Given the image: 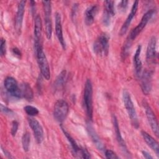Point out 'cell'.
Segmentation results:
<instances>
[{
  "mask_svg": "<svg viewBox=\"0 0 159 159\" xmlns=\"http://www.w3.org/2000/svg\"><path fill=\"white\" fill-rule=\"evenodd\" d=\"M122 99H123L125 107L126 109V111L127 112L129 117H130V119L132 125L135 128H138L139 125V123L136 111L134 107V103L132 102L130 93L126 89H124L122 91Z\"/></svg>",
  "mask_w": 159,
  "mask_h": 159,
  "instance_id": "1",
  "label": "cell"
},
{
  "mask_svg": "<svg viewBox=\"0 0 159 159\" xmlns=\"http://www.w3.org/2000/svg\"><path fill=\"white\" fill-rule=\"evenodd\" d=\"M84 106L87 116L89 120L93 119V87L90 80L88 79L85 83L83 94Z\"/></svg>",
  "mask_w": 159,
  "mask_h": 159,
  "instance_id": "2",
  "label": "cell"
},
{
  "mask_svg": "<svg viewBox=\"0 0 159 159\" xmlns=\"http://www.w3.org/2000/svg\"><path fill=\"white\" fill-rule=\"evenodd\" d=\"M36 57L37 58V62L39 66L40 70V72L44 78L47 80H50V71L48 65V63L45 56V53L43 52V48L40 47L37 50H35Z\"/></svg>",
  "mask_w": 159,
  "mask_h": 159,
  "instance_id": "3",
  "label": "cell"
},
{
  "mask_svg": "<svg viewBox=\"0 0 159 159\" xmlns=\"http://www.w3.org/2000/svg\"><path fill=\"white\" fill-rule=\"evenodd\" d=\"M69 112V106L68 103L63 100H58L54 106L53 116L57 121L62 123L66 118Z\"/></svg>",
  "mask_w": 159,
  "mask_h": 159,
  "instance_id": "4",
  "label": "cell"
},
{
  "mask_svg": "<svg viewBox=\"0 0 159 159\" xmlns=\"http://www.w3.org/2000/svg\"><path fill=\"white\" fill-rule=\"evenodd\" d=\"M109 37L106 33L101 34L94 43V51L98 55H107L109 52Z\"/></svg>",
  "mask_w": 159,
  "mask_h": 159,
  "instance_id": "5",
  "label": "cell"
},
{
  "mask_svg": "<svg viewBox=\"0 0 159 159\" xmlns=\"http://www.w3.org/2000/svg\"><path fill=\"white\" fill-rule=\"evenodd\" d=\"M155 9H150L147 12L144 14L140 22L130 32L129 36L128 37V39L131 40L132 42L135 39V38L140 34V33L143 30V29L146 26L147 24L149 21V20L152 17V16L155 14Z\"/></svg>",
  "mask_w": 159,
  "mask_h": 159,
  "instance_id": "6",
  "label": "cell"
},
{
  "mask_svg": "<svg viewBox=\"0 0 159 159\" xmlns=\"http://www.w3.org/2000/svg\"><path fill=\"white\" fill-rule=\"evenodd\" d=\"M43 13H44V22L45 26V33L48 39H50L52 34V24L51 19L52 6L51 1H42Z\"/></svg>",
  "mask_w": 159,
  "mask_h": 159,
  "instance_id": "7",
  "label": "cell"
},
{
  "mask_svg": "<svg viewBox=\"0 0 159 159\" xmlns=\"http://www.w3.org/2000/svg\"><path fill=\"white\" fill-rule=\"evenodd\" d=\"M143 106L145 109V114L148 120V122L149 123V125L154 133V134L158 137L159 134V130H158V125L157 117L155 115L154 112L150 107V106L148 105V104L146 101H143Z\"/></svg>",
  "mask_w": 159,
  "mask_h": 159,
  "instance_id": "8",
  "label": "cell"
},
{
  "mask_svg": "<svg viewBox=\"0 0 159 159\" xmlns=\"http://www.w3.org/2000/svg\"><path fill=\"white\" fill-rule=\"evenodd\" d=\"M4 87L7 92L14 97L22 98L21 91L17 81L11 76L7 77L4 80Z\"/></svg>",
  "mask_w": 159,
  "mask_h": 159,
  "instance_id": "9",
  "label": "cell"
},
{
  "mask_svg": "<svg viewBox=\"0 0 159 159\" xmlns=\"http://www.w3.org/2000/svg\"><path fill=\"white\" fill-rule=\"evenodd\" d=\"M29 124L34 133V137L38 143H41L43 140V130L40 122L33 117L28 118Z\"/></svg>",
  "mask_w": 159,
  "mask_h": 159,
  "instance_id": "10",
  "label": "cell"
},
{
  "mask_svg": "<svg viewBox=\"0 0 159 159\" xmlns=\"http://www.w3.org/2000/svg\"><path fill=\"white\" fill-rule=\"evenodd\" d=\"M42 23L40 16L37 15L34 19V49L42 47Z\"/></svg>",
  "mask_w": 159,
  "mask_h": 159,
  "instance_id": "11",
  "label": "cell"
},
{
  "mask_svg": "<svg viewBox=\"0 0 159 159\" xmlns=\"http://www.w3.org/2000/svg\"><path fill=\"white\" fill-rule=\"evenodd\" d=\"M141 88L142 92L145 95L150 94L152 89V73L148 70H145L140 75Z\"/></svg>",
  "mask_w": 159,
  "mask_h": 159,
  "instance_id": "12",
  "label": "cell"
},
{
  "mask_svg": "<svg viewBox=\"0 0 159 159\" xmlns=\"http://www.w3.org/2000/svg\"><path fill=\"white\" fill-rule=\"evenodd\" d=\"M25 1H21L19 2L17 6V11L15 19V29L18 34L20 33V30L22 29L24 14L25 12Z\"/></svg>",
  "mask_w": 159,
  "mask_h": 159,
  "instance_id": "13",
  "label": "cell"
},
{
  "mask_svg": "<svg viewBox=\"0 0 159 159\" xmlns=\"http://www.w3.org/2000/svg\"><path fill=\"white\" fill-rule=\"evenodd\" d=\"M156 44L157 39L155 36H153L149 40L146 53V60L148 63H154L156 57Z\"/></svg>",
  "mask_w": 159,
  "mask_h": 159,
  "instance_id": "14",
  "label": "cell"
},
{
  "mask_svg": "<svg viewBox=\"0 0 159 159\" xmlns=\"http://www.w3.org/2000/svg\"><path fill=\"white\" fill-rule=\"evenodd\" d=\"M138 5H139V1H135L133 5H132V7L131 8V10H130V12L129 13V14L128 15L125 22L123 24L120 30V32H119V34L120 35H124L126 32L127 31V29L133 19V18L134 17L135 15L137 13V9H138Z\"/></svg>",
  "mask_w": 159,
  "mask_h": 159,
  "instance_id": "15",
  "label": "cell"
},
{
  "mask_svg": "<svg viewBox=\"0 0 159 159\" xmlns=\"http://www.w3.org/2000/svg\"><path fill=\"white\" fill-rule=\"evenodd\" d=\"M55 32H56V35L58 38L59 42L60 43L63 48L65 49L66 44H65V42L64 40L63 35L61 16L58 12H57L55 14Z\"/></svg>",
  "mask_w": 159,
  "mask_h": 159,
  "instance_id": "16",
  "label": "cell"
},
{
  "mask_svg": "<svg viewBox=\"0 0 159 159\" xmlns=\"http://www.w3.org/2000/svg\"><path fill=\"white\" fill-rule=\"evenodd\" d=\"M98 10L96 5H92L86 9L84 13V21L86 25H90L94 22Z\"/></svg>",
  "mask_w": 159,
  "mask_h": 159,
  "instance_id": "17",
  "label": "cell"
},
{
  "mask_svg": "<svg viewBox=\"0 0 159 159\" xmlns=\"http://www.w3.org/2000/svg\"><path fill=\"white\" fill-rule=\"evenodd\" d=\"M87 130H88V132L90 137L91 138L93 143L95 144L96 147L98 148V150H100L101 151L104 150V145L102 143V142H101V140H100L99 137H98L95 130L94 129V128L93 127V126L91 125L88 124Z\"/></svg>",
  "mask_w": 159,
  "mask_h": 159,
  "instance_id": "18",
  "label": "cell"
},
{
  "mask_svg": "<svg viewBox=\"0 0 159 159\" xmlns=\"http://www.w3.org/2000/svg\"><path fill=\"white\" fill-rule=\"evenodd\" d=\"M141 134L145 140V142L147 143V144L156 153L157 155L159 156V147H158V143L148 133H147L145 131H142Z\"/></svg>",
  "mask_w": 159,
  "mask_h": 159,
  "instance_id": "19",
  "label": "cell"
},
{
  "mask_svg": "<svg viewBox=\"0 0 159 159\" xmlns=\"http://www.w3.org/2000/svg\"><path fill=\"white\" fill-rule=\"evenodd\" d=\"M140 53H141V46L139 45L136 49L135 55L134 56V65L135 67V71L136 75L138 76H140L142 64L140 59Z\"/></svg>",
  "mask_w": 159,
  "mask_h": 159,
  "instance_id": "20",
  "label": "cell"
},
{
  "mask_svg": "<svg viewBox=\"0 0 159 159\" xmlns=\"http://www.w3.org/2000/svg\"><path fill=\"white\" fill-rule=\"evenodd\" d=\"M112 122H113V125H114V130H115V132H116V137H117V139L118 140V142H119V145L123 148V150H125V151H127V148H126V146H125V142H124V140L122 139V135L120 134V130H119V127L118 122H117V118L115 116V115H112Z\"/></svg>",
  "mask_w": 159,
  "mask_h": 159,
  "instance_id": "21",
  "label": "cell"
},
{
  "mask_svg": "<svg viewBox=\"0 0 159 159\" xmlns=\"http://www.w3.org/2000/svg\"><path fill=\"white\" fill-rule=\"evenodd\" d=\"M19 87L21 91L22 97L24 98L28 101H30L33 99V96H34L33 91L30 86L28 83H22Z\"/></svg>",
  "mask_w": 159,
  "mask_h": 159,
  "instance_id": "22",
  "label": "cell"
},
{
  "mask_svg": "<svg viewBox=\"0 0 159 159\" xmlns=\"http://www.w3.org/2000/svg\"><path fill=\"white\" fill-rule=\"evenodd\" d=\"M65 135L66 136V137L67 138L68 140L69 141V142L70 143V145L71 146V148L73 149V153H74V155H76V157H80V152H81V148L80 147H79V146L78 145V144L76 143V142H75V140L72 138V137L68 133V132L65 130L64 128H63L62 127H61Z\"/></svg>",
  "mask_w": 159,
  "mask_h": 159,
  "instance_id": "23",
  "label": "cell"
},
{
  "mask_svg": "<svg viewBox=\"0 0 159 159\" xmlns=\"http://www.w3.org/2000/svg\"><path fill=\"white\" fill-rule=\"evenodd\" d=\"M104 13L111 17L113 16L115 14L114 12V2L112 1H106L104 2Z\"/></svg>",
  "mask_w": 159,
  "mask_h": 159,
  "instance_id": "24",
  "label": "cell"
},
{
  "mask_svg": "<svg viewBox=\"0 0 159 159\" xmlns=\"http://www.w3.org/2000/svg\"><path fill=\"white\" fill-rule=\"evenodd\" d=\"M30 143V135L29 132H25L23 134L22 137V145L23 149L25 152H27L29 150Z\"/></svg>",
  "mask_w": 159,
  "mask_h": 159,
  "instance_id": "25",
  "label": "cell"
},
{
  "mask_svg": "<svg viewBox=\"0 0 159 159\" xmlns=\"http://www.w3.org/2000/svg\"><path fill=\"white\" fill-rule=\"evenodd\" d=\"M66 72L65 70H63L58 76V77L56 79V81L55 82V86L57 88H60L61 86L63 85V83L65 82V78H66Z\"/></svg>",
  "mask_w": 159,
  "mask_h": 159,
  "instance_id": "26",
  "label": "cell"
},
{
  "mask_svg": "<svg viewBox=\"0 0 159 159\" xmlns=\"http://www.w3.org/2000/svg\"><path fill=\"white\" fill-rule=\"evenodd\" d=\"M132 44V41L130 40L129 39H127L125 43H124L123 48L122 49V52H121V57L123 60H125V58L127 57V56L129 54V52L130 51V48L131 47Z\"/></svg>",
  "mask_w": 159,
  "mask_h": 159,
  "instance_id": "27",
  "label": "cell"
},
{
  "mask_svg": "<svg viewBox=\"0 0 159 159\" xmlns=\"http://www.w3.org/2000/svg\"><path fill=\"white\" fill-rule=\"evenodd\" d=\"M24 111L30 116H35L39 114V110L37 108L29 105L24 107Z\"/></svg>",
  "mask_w": 159,
  "mask_h": 159,
  "instance_id": "28",
  "label": "cell"
},
{
  "mask_svg": "<svg viewBox=\"0 0 159 159\" xmlns=\"http://www.w3.org/2000/svg\"><path fill=\"white\" fill-rule=\"evenodd\" d=\"M6 52V40L3 38L1 39V46H0V53L1 56H4Z\"/></svg>",
  "mask_w": 159,
  "mask_h": 159,
  "instance_id": "29",
  "label": "cell"
},
{
  "mask_svg": "<svg viewBox=\"0 0 159 159\" xmlns=\"http://www.w3.org/2000/svg\"><path fill=\"white\" fill-rule=\"evenodd\" d=\"M105 156L107 158H119V157L111 150H105Z\"/></svg>",
  "mask_w": 159,
  "mask_h": 159,
  "instance_id": "30",
  "label": "cell"
},
{
  "mask_svg": "<svg viewBox=\"0 0 159 159\" xmlns=\"http://www.w3.org/2000/svg\"><path fill=\"white\" fill-rule=\"evenodd\" d=\"M0 106H1V111L4 114H5L6 115H11V114H13V111L11 109H9L7 107L4 106L2 104H1Z\"/></svg>",
  "mask_w": 159,
  "mask_h": 159,
  "instance_id": "31",
  "label": "cell"
},
{
  "mask_svg": "<svg viewBox=\"0 0 159 159\" xmlns=\"http://www.w3.org/2000/svg\"><path fill=\"white\" fill-rule=\"evenodd\" d=\"M12 128H11V134L14 136L16 135V133H17V129H18V125H19V124L18 122L16 121V120H14L12 122Z\"/></svg>",
  "mask_w": 159,
  "mask_h": 159,
  "instance_id": "32",
  "label": "cell"
},
{
  "mask_svg": "<svg viewBox=\"0 0 159 159\" xmlns=\"http://www.w3.org/2000/svg\"><path fill=\"white\" fill-rule=\"evenodd\" d=\"M127 3H128L127 1H122L119 2L118 7L120 9V11H125L127 6Z\"/></svg>",
  "mask_w": 159,
  "mask_h": 159,
  "instance_id": "33",
  "label": "cell"
},
{
  "mask_svg": "<svg viewBox=\"0 0 159 159\" xmlns=\"http://www.w3.org/2000/svg\"><path fill=\"white\" fill-rule=\"evenodd\" d=\"M142 155H143V156L145 158H147V159H152V158H153L152 156H151L150 154H149L148 152H147L145 151H142Z\"/></svg>",
  "mask_w": 159,
  "mask_h": 159,
  "instance_id": "34",
  "label": "cell"
},
{
  "mask_svg": "<svg viewBox=\"0 0 159 159\" xmlns=\"http://www.w3.org/2000/svg\"><path fill=\"white\" fill-rule=\"evenodd\" d=\"M12 52H13V53L16 55H17V56H20V52L19 51V49H17V48H14L12 49Z\"/></svg>",
  "mask_w": 159,
  "mask_h": 159,
  "instance_id": "35",
  "label": "cell"
},
{
  "mask_svg": "<svg viewBox=\"0 0 159 159\" xmlns=\"http://www.w3.org/2000/svg\"><path fill=\"white\" fill-rule=\"evenodd\" d=\"M2 151H3V152L6 154V156L7 157H8V158H12V157H11V155L10 153H9V152H8L7 150H4V148H2Z\"/></svg>",
  "mask_w": 159,
  "mask_h": 159,
  "instance_id": "36",
  "label": "cell"
}]
</instances>
